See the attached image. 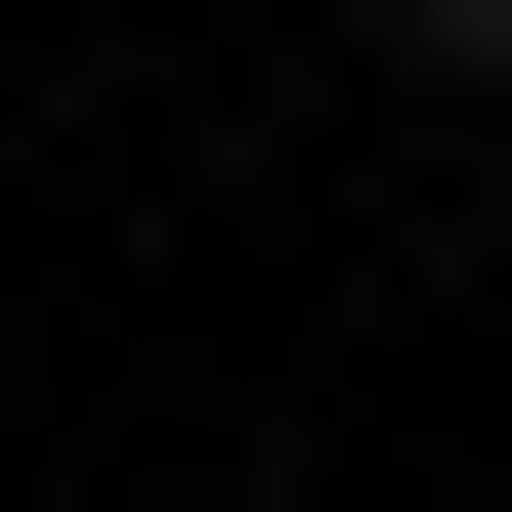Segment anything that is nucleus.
<instances>
[{
    "instance_id": "f257e3e1",
    "label": "nucleus",
    "mask_w": 512,
    "mask_h": 512,
    "mask_svg": "<svg viewBox=\"0 0 512 512\" xmlns=\"http://www.w3.org/2000/svg\"><path fill=\"white\" fill-rule=\"evenodd\" d=\"M427 43H470V86H512V0H427Z\"/></svg>"
}]
</instances>
